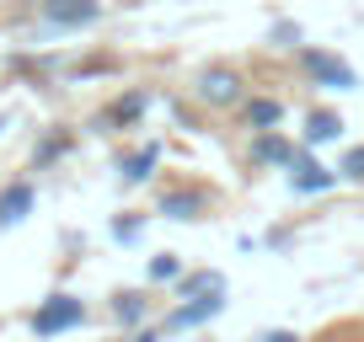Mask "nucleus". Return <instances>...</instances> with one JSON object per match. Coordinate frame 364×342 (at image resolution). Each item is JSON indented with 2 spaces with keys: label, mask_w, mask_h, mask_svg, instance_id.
<instances>
[{
  "label": "nucleus",
  "mask_w": 364,
  "mask_h": 342,
  "mask_svg": "<svg viewBox=\"0 0 364 342\" xmlns=\"http://www.w3.org/2000/svg\"><path fill=\"white\" fill-rule=\"evenodd\" d=\"M343 177H353V182L364 177V150H348V160H343Z\"/></svg>",
  "instance_id": "15"
},
{
  "label": "nucleus",
  "mask_w": 364,
  "mask_h": 342,
  "mask_svg": "<svg viewBox=\"0 0 364 342\" xmlns=\"http://www.w3.org/2000/svg\"><path fill=\"white\" fill-rule=\"evenodd\" d=\"M43 16L75 27V22H91V16H97V0H43Z\"/></svg>",
  "instance_id": "4"
},
{
  "label": "nucleus",
  "mask_w": 364,
  "mask_h": 342,
  "mask_svg": "<svg viewBox=\"0 0 364 342\" xmlns=\"http://www.w3.org/2000/svg\"><path fill=\"white\" fill-rule=\"evenodd\" d=\"M198 204H204L198 193H171L166 204H161V214H171V219H193V214H198Z\"/></svg>",
  "instance_id": "8"
},
{
  "label": "nucleus",
  "mask_w": 364,
  "mask_h": 342,
  "mask_svg": "<svg viewBox=\"0 0 364 342\" xmlns=\"http://www.w3.org/2000/svg\"><path fill=\"white\" fill-rule=\"evenodd\" d=\"M182 289H188V294H220V289H225V278H220V273H198V278H188Z\"/></svg>",
  "instance_id": "12"
},
{
  "label": "nucleus",
  "mask_w": 364,
  "mask_h": 342,
  "mask_svg": "<svg viewBox=\"0 0 364 342\" xmlns=\"http://www.w3.org/2000/svg\"><path fill=\"white\" fill-rule=\"evenodd\" d=\"M257 160H295V155H289V145H284V139H257Z\"/></svg>",
  "instance_id": "13"
},
{
  "label": "nucleus",
  "mask_w": 364,
  "mask_h": 342,
  "mask_svg": "<svg viewBox=\"0 0 364 342\" xmlns=\"http://www.w3.org/2000/svg\"><path fill=\"white\" fill-rule=\"evenodd\" d=\"M306 70H311L316 80H327V86H338V92H343V86H353V70L343 65V59L321 54V48H306Z\"/></svg>",
  "instance_id": "2"
},
{
  "label": "nucleus",
  "mask_w": 364,
  "mask_h": 342,
  "mask_svg": "<svg viewBox=\"0 0 364 342\" xmlns=\"http://www.w3.org/2000/svg\"><path fill=\"white\" fill-rule=\"evenodd\" d=\"M80 316H86V305H80L75 294H54V299H43V310L33 316V326H38V337H54V331L75 326Z\"/></svg>",
  "instance_id": "1"
},
{
  "label": "nucleus",
  "mask_w": 364,
  "mask_h": 342,
  "mask_svg": "<svg viewBox=\"0 0 364 342\" xmlns=\"http://www.w3.org/2000/svg\"><path fill=\"white\" fill-rule=\"evenodd\" d=\"M139 316H145V305H139V294H124V299H118V321H129V326H134Z\"/></svg>",
  "instance_id": "14"
},
{
  "label": "nucleus",
  "mask_w": 364,
  "mask_h": 342,
  "mask_svg": "<svg viewBox=\"0 0 364 342\" xmlns=\"http://www.w3.org/2000/svg\"><path fill=\"white\" fill-rule=\"evenodd\" d=\"M247 118H252L257 128H273L279 118H284V107H279V102H252V107H247Z\"/></svg>",
  "instance_id": "11"
},
{
  "label": "nucleus",
  "mask_w": 364,
  "mask_h": 342,
  "mask_svg": "<svg viewBox=\"0 0 364 342\" xmlns=\"http://www.w3.org/2000/svg\"><path fill=\"white\" fill-rule=\"evenodd\" d=\"M236 86H241V80L230 75V70H204V80H198V92H204V102H215V107L236 102Z\"/></svg>",
  "instance_id": "5"
},
{
  "label": "nucleus",
  "mask_w": 364,
  "mask_h": 342,
  "mask_svg": "<svg viewBox=\"0 0 364 342\" xmlns=\"http://www.w3.org/2000/svg\"><path fill=\"white\" fill-rule=\"evenodd\" d=\"M262 342H300V337H295V331H268Z\"/></svg>",
  "instance_id": "18"
},
{
  "label": "nucleus",
  "mask_w": 364,
  "mask_h": 342,
  "mask_svg": "<svg viewBox=\"0 0 364 342\" xmlns=\"http://www.w3.org/2000/svg\"><path fill=\"white\" fill-rule=\"evenodd\" d=\"M156 155H161V150H156V145H145V150H139V155L124 166V177H129V182H145V177H150V166H156Z\"/></svg>",
  "instance_id": "10"
},
{
  "label": "nucleus",
  "mask_w": 364,
  "mask_h": 342,
  "mask_svg": "<svg viewBox=\"0 0 364 342\" xmlns=\"http://www.w3.org/2000/svg\"><path fill=\"white\" fill-rule=\"evenodd\" d=\"M139 342H156V337H139Z\"/></svg>",
  "instance_id": "19"
},
{
  "label": "nucleus",
  "mask_w": 364,
  "mask_h": 342,
  "mask_svg": "<svg viewBox=\"0 0 364 342\" xmlns=\"http://www.w3.org/2000/svg\"><path fill=\"white\" fill-rule=\"evenodd\" d=\"M150 278H177V257H156V263H150Z\"/></svg>",
  "instance_id": "16"
},
{
  "label": "nucleus",
  "mask_w": 364,
  "mask_h": 342,
  "mask_svg": "<svg viewBox=\"0 0 364 342\" xmlns=\"http://www.w3.org/2000/svg\"><path fill=\"white\" fill-rule=\"evenodd\" d=\"M113 236H118V241H134V236H139V225H134V219H118Z\"/></svg>",
  "instance_id": "17"
},
{
  "label": "nucleus",
  "mask_w": 364,
  "mask_h": 342,
  "mask_svg": "<svg viewBox=\"0 0 364 342\" xmlns=\"http://www.w3.org/2000/svg\"><path fill=\"white\" fill-rule=\"evenodd\" d=\"M338 118H332V113H311V128H306V139H311V145H321V139H338Z\"/></svg>",
  "instance_id": "9"
},
{
  "label": "nucleus",
  "mask_w": 364,
  "mask_h": 342,
  "mask_svg": "<svg viewBox=\"0 0 364 342\" xmlns=\"http://www.w3.org/2000/svg\"><path fill=\"white\" fill-rule=\"evenodd\" d=\"M289 182H295V193H327L338 177L327 166H316V160H289Z\"/></svg>",
  "instance_id": "3"
},
{
  "label": "nucleus",
  "mask_w": 364,
  "mask_h": 342,
  "mask_svg": "<svg viewBox=\"0 0 364 342\" xmlns=\"http://www.w3.org/2000/svg\"><path fill=\"white\" fill-rule=\"evenodd\" d=\"M220 305H225V299H193V305H182L177 316L166 321V326H171V331H182V326H198V321H209Z\"/></svg>",
  "instance_id": "7"
},
{
  "label": "nucleus",
  "mask_w": 364,
  "mask_h": 342,
  "mask_svg": "<svg viewBox=\"0 0 364 342\" xmlns=\"http://www.w3.org/2000/svg\"><path fill=\"white\" fill-rule=\"evenodd\" d=\"M27 209H33V187H6V198H0V225H22Z\"/></svg>",
  "instance_id": "6"
}]
</instances>
